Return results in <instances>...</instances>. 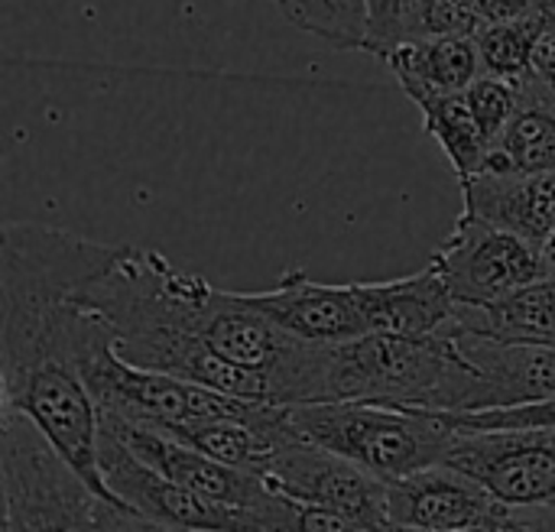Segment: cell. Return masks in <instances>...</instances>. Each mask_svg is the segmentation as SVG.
<instances>
[{
    "label": "cell",
    "mask_w": 555,
    "mask_h": 532,
    "mask_svg": "<svg viewBox=\"0 0 555 532\" xmlns=\"http://www.w3.org/2000/svg\"><path fill=\"white\" fill-rule=\"evenodd\" d=\"M117 250L39 221L3 224L0 384L3 406L23 413L101 497L124 507L98 465L101 410L81 377V293Z\"/></svg>",
    "instance_id": "6da1fadb"
},
{
    "label": "cell",
    "mask_w": 555,
    "mask_h": 532,
    "mask_svg": "<svg viewBox=\"0 0 555 532\" xmlns=\"http://www.w3.org/2000/svg\"><path fill=\"white\" fill-rule=\"evenodd\" d=\"M211 283L179 270L169 257L146 247H120L81 302L111 328L114 348L127 364L172 374L179 380L270 403L267 380L221 361L202 341V309Z\"/></svg>",
    "instance_id": "7a4b0ae2"
},
{
    "label": "cell",
    "mask_w": 555,
    "mask_h": 532,
    "mask_svg": "<svg viewBox=\"0 0 555 532\" xmlns=\"http://www.w3.org/2000/svg\"><path fill=\"white\" fill-rule=\"evenodd\" d=\"M485 377L452 332L364 335L315 345L309 403H374L433 413L481 410Z\"/></svg>",
    "instance_id": "3957f363"
},
{
    "label": "cell",
    "mask_w": 555,
    "mask_h": 532,
    "mask_svg": "<svg viewBox=\"0 0 555 532\" xmlns=\"http://www.w3.org/2000/svg\"><path fill=\"white\" fill-rule=\"evenodd\" d=\"M3 532H140L143 517L101 497L16 410L0 406Z\"/></svg>",
    "instance_id": "277c9868"
},
{
    "label": "cell",
    "mask_w": 555,
    "mask_h": 532,
    "mask_svg": "<svg viewBox=\"0 0 555 532\" xmlns=\"http://www.w3.org/2000/svg\"><path fill=\"white\" fill-rule=\"evenodd\" d=\"M289 419L306 442L348 458L387 484L442 465L459 436L433 410L374 403H296Z\"/></svg>",
    "instance_id": "5b68a950"
},
{
    "label": "cell",
    "mask_w": 555,
    "mask_h": 532,
    "mask_svg": "<svg viewBox=\"0 0 555 532\" xmlns=\"http://www.w3.org/2000/svg\"><path fill=\"white\" fill-rule=\"evenodd\" d=\"M429 263L446 280L455 306L465 309L494 306L550 273L540 244L468 211H462Z\"/></svg>",
    "instance_id": "8992f818"
},
{
    "label": "cell",
    "mask_w": 555,
    "mask_h": 532,
    "mask_svg": "<svg viewBox=\"0 0 555 532\" xmlns=\"http://www.w3.org/2000/svg\"><path fill=\"white\" fill-rule=\"evenodd\" d=\"M257 475L270 491L299 504L345 514L374 532L397 530L387 510V481L328 449L306 442L302 436L286 442Z\"/></svg>",
    "instance_id": "52a82bcc"
},
{
    "label": "cell",
    "mask_w": 555,
    "mask_h": 532,
    "mask_svg": "<svg viewBox=\"0 0 555 532\" xmlns=\"http://www.w3.org/2000/svg\"><path fill=\"white\" fill-rule=\"evenodd\" d=\"M98 465L107 488L124 501V507L156 527L179 532H257L250 514L205 501L202 494L169 481L150 468L117 432L101 426Z\"/></svg>",
    "instance_id": "ba28073f"
},
{
    "label": "cell",
    "mask_w": 555,
    "mask_h": 532,
    "mask_svg": "<svg viewBox=\"0 0 555 532\" xmlns=\"http://www.w3.org/2000/svg\"><path fill=\"white\" fill-rule=\"evenodd\" d=\"M514 510L555 507V429L459 432L446 462Z\"/></svg>",
    "instance_id": "9c48e42d"
},
{
    "label": "cell",
    "mask_w": 555,
    "mask_h": 532,
    "mask_svg": "<svg viewBox=\"0 0 555 532\" xmlns=\"http://www.w3.org/2000/svg\"><path fill=\"white\" fill-rule=\"evenodd\" d=\"M387 510L403 530H468L504 520L514 507L501 504L485 484L452 465H433L387 484Z\"/></svg>",
    "instance_id": "30bf717a"
},
{
    "label": "cell",
    "mask_w": 555,
    "mask_h": 532,
    "mask_svg": "<svg viewBox=\"0 0 555 532\" xmlns=\"http://www.w3.org/2000/svg\"><path fill=\"white\" fill-rule=\"evenodd\" d=\"M247 296L280 328L312 345H341L371 335L358 283L332 286L309 280L302 270H289L273 289H254Z\"/></svg>",
    "instance_id": "8fae6325"
},
{
    "label": "cell",
    "mask_w": 555,
    "mask_h": 532,
    "mask_svg": "<svg viewBox=\"0 0 555 532\" xmlns=\"http://www.w3.org/2000/svg\"><path fill=\"white\" fill-rule=\"evenodd\" d=\"M371 335H442L455 322V299L433 263L413 276L358 283Z\"/></svg>",
    "instance_id": "7c38bea8"
},
{
    "label": "cell",
    "mask_w": 555,
    "mask_h": 532,
    "mask_svg": "<svg viewBox=\"0 0 555 532\" xmlns=\"http://www.w3.org/2000/svg\"><path fill=\"white\" fill-rule=\"evenodd\" d=\"M465 211L543 244L555 228V172L494 176L478 172L462 182Z\"/></svg>",
    "instance_id": "4fadbf2b"
},
{
    "label": "cell",
    "mask_w": 555,
    "mask_h": 532,
    "mask_svg": "<svg viewBox=\"0 0 555 532\" xmlns=\"http://www.w3.org/2000/svg\"><path fill=\"white\" fill-rule=\"evenodd\" d=\"M380 62L393 72L400 88L410 94H449L465 91L481 75V52L475 33H433L406 36L390 46Z\"/></svg>",
    "instance_id": "5bb4252c"
},
{
    "label": "cell",
    "mask_w": 555,
    "mask_h": 532,
    "mask_svg": "<svg viewBox=\"0 0 555 532\" xmlns=\"http://www.w3.org/2000/svg\"><path fill=\"white\" fill-rule=\"evenodd\" d=\"M455 338L485 377L481 410L555 397V348L498 345L475 335H455Z\"/></svg>",
    "instance_id": "9a60e30c"
},
{
    "label": "cell",
    "mask_w": 555,
    "mask_h": 532,
    "mask_svg": "<svg viewBox=\"0 0 555 532\" xmlns=\"http://www.w3.org/2000/svg\"><path fill=\"white\" fill-rule=\"evenodd\" d=\"M455 335H475L498 345H546L555 348V273L527 283L507 299L481 309H455L449 325Z\"/></svg>",
    "instance_id": "2e32d148"
},
{
    "label": "cell",
    "mask_w": 555,
    "mask_h": 532,
    "mask_svg": "<svg viewBox=\"0 0 555 532\" xmlns=\"http://www.w3.org/2000/svg\"><path fill=\"white\" fill-rule=\"evenodd\" d=\"M481 172L540 176L555 172V98L537 75L524 78V101L504 133L488 146Z\"/></svg>",
    "instance_id": "e0dca14e"
},
{
    "label": "cell",
    "mask_w": 555,
    "mask_h": 532,
    "mask_svg": "<svg viewBox=\"0 0 555 532\" xmlns=\"http://www.w3.org/2000/svg\"><path fill=\"white\" fill-rule=\"evenodd\" d=\"M413 104L423 114V130L439 143L446 159L452 163L459 182L478 176L488 159V140L468 107L465 91L449 94H416Z\"/></svg>",
    "instance_id": "ac0fdd59"
},
{
    "label": "cell",
    "mask_w": 555,
    "mask_h": 532,
    "mask_svg": "<svg viewBox=\"0 0 555 532\" xmlns=\"http://www.w3.org/2000/svg\"><path fill=\"white\" fill-rule=\"evenodd\" d=\"M280 16L332 49L367 52V0H273Z\"/></svg>",
    "instance_id": "d6986e66"
},
{
    "label": "cell",
    "mask_w": 555,
    "mask_h": 532,
    "mask_svg": "<svg viewBox=\"0 0 555 532\" xmlns=\"http://www.w3.org/2000/svg\"><path fill=\"white\" fill-rule=\"evenodd\" d=\"M555 26V16L537 13L504 23H485L475 29V42L481 52V75L501 78H530L533 59L543 36Z\"/></svg>",
    "instance_id": "ffe728a7"
},
{
    "label": "cell",
    "mask_w": 555,
    "mask_h": 532,
    "mask_svg": "<svg viewBox=\"0 0 555 532\" xmlns=\"http://www.w3.org/2000/svg\"><path fill=\"white\" fill-rule=\"evenodd\" d=\"M455 432H543L555 429V397L514 403V406H491L472 413H439Z\"/></svg>",
    "instance_id": "44dd1931"
},
{
    "label": "cell",
    "mask_w": 555,
    "mask_h": 532,
    "mask_svg": "<svg viewBox=\"0 0 555 532\" xmlns=\"http://www.w3.org/2000/svg\"><path fill=\"white\" fill-rule=\"evenodd\" d=\"M468 107L485 133L488 143H494L504 127L514 120L520 101H524V78H501V75H478L465 88Z\"/></svg>",
    "instance_id": "7402d4cb"
},
{
    "label": "cell",
    "mask_w": 555,
    "mask_h": 532,
    "mask_svg": "<svg viewBox=\"0 0 555 532\" xmlns=\"http://www.w3.org/2000/svg\"><path fill=\"white\" fill-rule=\"evenodd\" d=\"M475 0H413L410 36L433 33H475Z\"/></svg>",
    "instance_id": "603a6c76"
},
{
    "label": "cell",
    "mask_w": 555,
    "mask_h": 532,
    "mask_svg": "<svg viewBox=\"0 0 555 532\" xmlns=\"http://www.w3.org/2000/svg\"><path fill=\"white\" fill-rule=\"evenodd\" d=\"M410 16H413V0H367V20H371L367 55L380 59L390 46L406 39Z\"/></svg>",
    "instance_id": "cb8c5ba5"
},
{
    "label": "cell",
    "mask_w": 555,
    "mask_h": 532,
    "mask_svg": "<svg viewBox=\"0 0 555 532\" xmlns=\"http://www.w3.org/2000/svg\"><path fill=\"white\" fill-rule=\"evenodd\" d=\"M289 532H374L361 527L358 520L325 510V507H312V504H299L296 501V514H293V530Z\"/></svg>",
    "instance_id": "d4e9b609"
},
{
    "label": "cell",
    "mask_w": 555,
    "mask_h": 532,
    "mask_svg": "<svg viewBox=\"0 0 555 532\" xmlns=\"http://www.w3.org/2000/svg\"><path fill=\"white\" fill-rule=\"evenodd\" d=\"M537 13L555 16V0H475L478 26L504 23V20H520V16H537Z\"/></svg>",
    "instance_id": "484cf974"
},
{
    "label": "cell",
    "mask_w": 555,
    "mask_h": 532,
    "mask_svg": "<svg viewBox=\"0 0 555 532\" xmlns=\"http://www.w3.org/2000/svg\"><path fill=\"white\" fill-rule=\"evenodd\" d=\"M504 532H555V507L514 510Z\"/></svg>",
    "instance_id": "4316f807"
},
{
    "label": "cell",
    "mask_w": 555,
    "mask_h": 532,
    "mask_svg": "<svg viewBox=\"0 0 555 532\" xmlns=\"http://www.w3.org/2000/svg\"><path fill=\"white\" fill-rule=\"evenodd\" d=\"M533 75L543 81V88L555 98V26L543 36L540 49H537V59H533Z\"/></svg>",
    "instance_id": "83f0119b"
},
{
    "label": "cell",
    "mask_w": 555,
    "mask_h": 532,
    "mask_svg": "<svg viewBox=\"0 0 555 532\" xmlns=\"http://www.w3.org/2000/svg\"><path fill=\"white\" fill-rule=\"evenodd\" d=\"M511 514H514V510H511ZM511 514H507L504 520H498V523H485V527H468V530H403V527H397L393 532H504L507 520H511Z\"/></svg>",
    "instance_id": "f1b7e54d"
},
{
    "label": "cell",
    "mask_w": 555,
    "mask_h": 532,
    "mask_svg": "<svg viewBox=\"0 0 555 532\" xmlns=\"http://www.w3.org/2000/svg\"><path fill=\"white\" fill-rule=\"evenodd\" d=\"M540 250H543V260H546L550 273H555V228H553V234L540 244Z\"/></svg>",
    "instance_id": "f546056e"
},
{
    "label": "cell",
    "mask_w": 555,
    "mask_h": 532,
    "mask_svg": "<svg viewBox=\"0 0 555 532\" xmlns=\"http://www.w3.org/2000/svg\"><path fill=\"white\" fill-rule=\"evenodd\" d=\"M140 532H179V530H166V527H156V523L143 520V527H140Z\"/></svg>",
    "instance_id": "4dcf8cb0"
}]
</instances>
